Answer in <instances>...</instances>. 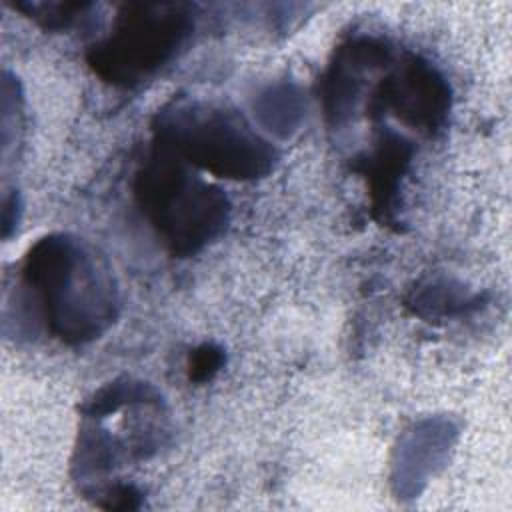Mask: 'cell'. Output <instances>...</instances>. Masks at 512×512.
Listing matches in <instances>:
<instances>
[{
	"label": "cell",
	"mask_w": 512,
	"mask_h": 512,
	"mask_svg": "<svg viewBox=\"0 0 512 512\" xmlns=\"http://www.w3.org/2000/svg\"><path fill=\"white\" fill-rule=\"evenodd\" d=\"M22 274L46 328L68 344L98 338L116 318L118 294L108 266L70 234L40 238L28 250Z\"/></svg>",
	"instance_id": "obj_1"
},
{
	"label": "cell",
	"mask_w": 512,
	"mask_h": 512,
	"mask_svg": "<svg viewBox=\"0 0 512 512\" xmlns=\"http://www.w3.org/2000/svg\"><path fill=\"white\" fill-rule=\"evenodd\" d=\"M154 130L160 150L220 178L266 176L278 158L238 112L212 104L174 102L158 114Z\"/></svg>",
	"instance_id": "obj_2"
},
{
	"label": "cell",
	"mask_w": 512,
	"mask_h": 512,
	"mask_svg": "<svg viewBox=\"0 0 512 512\" xmlns=\"http://www.w3.org/2000/svg\"><path fill=\"white\" fill-rule=\"evenodd\" d=\"M134 196L158 236L176 256H190L226 226L230 204L174 154L156 148L134 180Z\"/></svg>",
	"instance_id": "obj_3"
},
{
	"label": "cell",
	"mask_w": 512,
	"mask_h": 512,
	"mask_svg": "<svg viewBox=\"0 0 512 512\" xmlns=\"http://www.w3.org/2000/svg\"><path fill=\"white\" fill-rule=\"evenodd\" d=\"M194 30L188 4H128L110 34L88 54L96 74L136 86L176 58Z\"/></svg>",
	"instance_id": "obj_4"
},
{
	"label": "cell",
	"mask_w": 512,
	"mask_h": 512,
	"mask_svg": "<svg viewBox=\"0 0 512 512\" xmlns=\"http://www.w3.org/2000/svg\"><path fill=\"white\" fill-rule=\"evenodd\" d=\"M372 112L392 110L406 126L432 134L446 122L450 110V86L426 60L408 56L396 72L382 80Z\"/></svg>",
	"instance_id": "obj_5"
},
{
	"label": "cell",
	"mask_w": 512,
	"mask_h": 512,
	"mask_svg": "<svg viewBox=\"0 0 512 512\" xmlns=\"http://www.w3.org/2000/svg\"><path fill=\"white\" fill-rule=\"evenodd\" d=\"M412 146L408 140L388 134L378 152L368 162L374 214L382 222L394 218V204L400 178L410 162Z\"/></svg>",
	"instance_id": "obj_6"
},
{
	"label": "cell",
	"mask_w": 512,
	"mask_h": 512,
	"mask_svg": "<svg viewBox=\"0 0 512 512\" xmlns=\"http://www.w3.org/2000/svg\"><path fill=\"white\" fill-rule=\"evenodd\" d=\"M410 304L422 316H450L464 312L468 306H476L478 296L462 294L458 288H450L446 282H432L414 292Z\"/></svg>",
	"instance_id": "obj_7"
},
{
	"label": "cell",
	"mask_w": 512,
	"mask_h": 512,
	"mask_svg": "<svg viewBox=\"0 0 512 512\" xmlns=\"http://www.w3.org/2000/svg\"><path fill=\"white\" fill-rule=\"evenodd\" d=\"M88 2H56V4H28V14L40 20L46 28H66L80 12H84Z\"/></svg>",
	"instance_id": "obj_8"
},
{
	"label": "cell",
	"mask_w": 512,
	"mask_h": 512,
	"mask_svg": "<svg viewBox=\"0 0 512 512\" xmlns=\"http://www.w3.org/2000/svg\"><path fill=\"white\" fill-rule=\"evenodd\" d=\"M224 364V352L222 348L214 344H202L190 354V378L196 382L210 380Z\"/></svg>",
	"instance_id": "obj_9"
}]
</instances>
